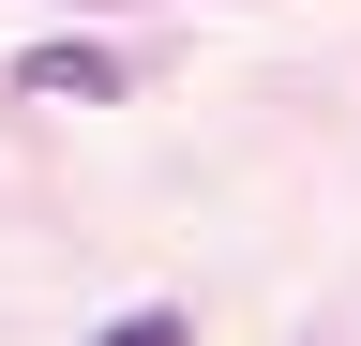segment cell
<instances>
[{
	"label": "cell",
	"instance_id": "1",
	"mask_svg": "<svg viewBox=\"0 0 361 346\" xmlns=\"http://www.w3.org/2000/svg\"><path fill=\"white\" fill-rule=\"evenodd\" d=\"M16 91L30 106H121V46H30Z\"/></svg>",
	"mask_w": 361,
	"mask_h": 346
},
{
	"label": "cell",
	"instance_id": "2",
	"mask_svg": "<svg viewBox=\"0 0 361 346\" xmlns=\"http://www.w3.org/2000/svg\"><path fill=\"white\" fill-rule=\"evenodd\" d=\"M90 346H180V316H121V331H90Z\"/></svg>",
	"mask_w": 361,
	"mask_h": 346
}]
</instances>
